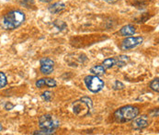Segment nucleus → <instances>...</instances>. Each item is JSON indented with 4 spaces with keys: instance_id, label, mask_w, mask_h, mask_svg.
<instances>
[{
    "instance_id": "1",
    "label": "nucleus",
    "mask_w": 159,
    "mask_h": 135,
    "mask_svg": "<svg viewBox=\"0 0 159 135\" xmlns=\"http://www.w3.org/2000/svg\"><path fill=\"white\" fill-rule=\"evenodd\" d=\"M25 20V15L20 10H12L4 15L0 20L2 29L11 30L19 28Z\"/></svg>"
},
{
    "instance_id": "2",
    "label": "nucleus",
    "mask_w": 159,
    "mask_h": 135,
    "mask_svg": "<svg viewBox=\"0 0 159 135\" xmlns=\"http://www.w3.org/2000/svg\"><path fill=\"white\" fill-rule=\"evenodd\" d=\"M139 114V109L134 106H125L114 113V118L119 122H126L133 120Z\"/></svg>"
},
{
    "instance_id": "3",
    "label": "nucleus",
    "mask_w": 159,
    "mask_h": 135,
    "mask_svg": "<svg viewBox=\"0 0 159 135\" xmlns=\"http://www.w3.org/2000/svg\"><path fill=\"white\" fill-rule=\"evenodd\" d=\"M59 125H60L59 121L49 114L43 115L39 119V127L43 130L54 131L56 128L59 127Z\"/></svg>"
},
{
    "instance_id": "4",
    "label": "nucleus",
    "mask_w": 159,
    "mask_h": 135,
    "mask_svg": "<svg viewBox=\"0 0 159 135\" xmlns=\"http://www.w3.org/2000/svg\"><path fill=\"white\" fill-rule=\"evenodd\" d=\"M85 84L89 91L93 93L99 92L104 88V82L97 75H88L84 79Z\"/></svg>"
},
{
    "instance_id": "5",
    "label": "nucleus",
    "mask_w": 159,
    "mask_h": 135,
    "mask_svg": "<svg viewBox=\"0 0 159 135\" xmlns=\"http://www.w3.org/2000/svg\"><path fill=\"white\" fill-rule=\"evenodd\" d=\"M143 42V39L142 37H130L126 38L121 43V49L122 50H130L138 45H140Z\"/></svg>"
},
{
    "instance_id": "6",
    "label": "nucleus",
    "mask_w": 159,
    "mask_h": 135,
    "mask_svg": "<svg viewBox=\"0 0 159 135\" xmlns=\"http://www.w3.org/2000/svg\"><path fill=\"white\" fill-rule=\"evenodd\" d=\"M54 62L50 58H43L41 60V72L43 74H50L52 73Z\"/></svg>"
},
{
    "instance_id": "7",
    "label": "nucleus",
    "mask_w": 159,
    "mask_h": 135,
    "mask_svg": "<svg viewBox=\"0 0 159 135\" xmlns=\"http://www.w3.org/2000/svg\"><path fill=\"white\" fill-rule=\"evenodd\" d=\"M133 128L135 130H142L148 126L149 120L146 116H141L140 118H134L133 119Z\"/></svg>"
},
{
    "instance_id": "8",
    "label": "nucleus",
    "mask_w": 159,
    "mask_h": 135,
    "mask_svg": "<svg viewBox=\"0 0 159 135\" xmlns=\"http://www.w3.org/2000/svg\"><path fill=\"white\" fill-rule=\"evenodd\" d=\"M43 86H48L50 88H54V87H56V82L54 79H52V78H42L36 82L37 88H41Z\"/></svg>"
},
{
    "instance_id": "9",
    "label": "nucleus",
    "mask_w": 159,
    "mask_h": 135,
    "mask_svg": "<svg viewBox=\"0 0 159 135\" xmlns=\"http://www.w3.org/2000/svg\"><path fill=\"white\" fill-rule=\"evenodd\" d=\"M66 8V5L62 2H56L49 7V11L52 14H57L62 12Z\"/></svg>"
},
{
    "instance_id": "10",
    "label": "nucleus",
    "mask_w": 159,
    "mask_h": 135,
    "mask_svg": "<svg viewBox=\"0 0 159 135\" xmlns=\"http://www.w3.org/2000/svg\"><path fill=\"white\" fill-rule=\"evenodd\" d=\"M135 28L133 25H126L123 28L120 29V33L122 36H132L135 33Z\"/></svg>"
},
{
    "instance_id": "11",
    "label": "nucleus",
    "mask_w": 159,
    "mask_h": 135,
    "mask_svg": "<svg viewBox=\"0 0 159 135\" xmlns=\"http://www.w3.org/2000/svg\"><path fill=\"white\" fill-rule=\"evenodd\" d=\"M106 72V69L103 67L102 65H96L94 67L90 69V73H92L94 75L99 76V75H103Z\"/></svg>"
},
{
    "instance_id": "12",
    "label": "nucleus",
    "mask_w": 159,
    "mask_h": 135,
    "mask_svg": "<svg viewBox=\"0 0 159 135\" xmlns=\"http://www.w3.org/2000/svg\"><path fill=\"white\" fill-rule=\"evenodd\" d=\"M129 61H130V59H129L128 56H126V55H120V56H119V57L116 59V65H117L118 66H123V65H125Z\"/></svg>"
},
{
    "instance_id": "13",
    "label": "nucleus",
    "mask_w": 159,
    "mask_h": 135,
    "mask_svg": "<svg viewBox=\"0 0 159 135\" xmlns=\"http://www.w3.org/2000/svg\"><path fill=\"white\" fill-rule=\"evenodd\" d=\"M116 65V59L115 58H108L106 60L103 61L102 63V66L105 69H109V68L112 67Z\"/></svg>"
},
{
    "instance_id": "14",
    "label": "nucleus",
    "mask_w": 159,
    "mask_h": 135,
    "mask_svg": "<svg viewBox=\"0 0 159 135\" xmlns=\"http://www.w3.org/2000/svg\"><path fill=\"white\" fill-rule=\"evenodd\" d=\"M150 88H151L152 90H154V91H156V92H158L159 91L158 78L154 79V80L151 82V84H150Z\"/></svg>"
},
{
    "instance_id": "15",
    "label": "nucleus",
    "mask_w": 159,
    "mask_h": 135,
    "mask_svg": "<svg viewBox=\"0 0 159 135\" xmlns=\"http://www.w3.org/2000/svg\"><path fill=\"white\" fill-rule=\"evenodd\" d=\"M7 83V76L4 73L0 72V88H4Z\"/></svg>"
},
{
    "instance_id": "16",
    "label": "nucleus",
    "mask_w": 159,
    "mask_h": 135,
    "mask_svg": "<svg viewBox=\"0 0 159 135\" xmlns=\"http://www.w3.org/2000/svg\"><path fill=\"white\" fill-rule=\"evenodd\" d=\"M54 133V131H49V130H43L41 129V131H36L33 133V134L38 135H51Z\"/></svg>"
},
{
    "instance_id": "17",
    "label": "nucleus",
    "mask_w": 159,
    "mask_h": 135,
    "mask_svg": "<svg viewBox=\"0 0 159 135\" xmlns=\"http://www.w3.org/2000/svg\"><path fill=\"white\" fill-rule=\"evenodd\" d=\"M42 97H43L45 101L49 102V101H51V99H52V93L50 92V91H45V92L42 95Z\"/></svg>"
},
{
    "instance_id": "18",
    "label": "nucleus",
    "mask_w": 159,
    "mask_h": 135,
    "mask_svg": "<svg viewBox=\"0 0 159 135\" xmlns=\"http://www.w3.org/2000/svg\"><path fill=\"white\" fill-rule=\"evenodd\" d=\"M80 100H82L83 102H85L89 107V109L92 108V105H93V103H92V100H91L89 97H82Z\"/></svg>"
},
{
    "instance_id": "19",
    "label": "nucleus",
    "mask_w": 159,
    "mask_h": 135,
    "mask_svg": "<svg viewBox=\"0 0 159 135\" xmlns=\"http://www.w3.org/2000/svg\"><path fill=\"white\" fill-rule=\"evenodd\" d=\"M123 88H124V85H123L121 82H119V81H116V82H115V84H114V86H113V88L115 90L122 89Z\"/></svg>"
},
{
    "instance_id": "20",
    "label": "nucleus",
    "mask_w": 159,
    "mask_h": 135,
    "mask_svg": "<svg viewBox=\"0 0 159 135\" xmlns=\"http://www.w3.org/2000/svg\"><path fill=\"white\" fill-rule=\"evenodd\" d=\"M14 108V105L13 104H11V103H7L6 104V106H5V109L7 110H12Z\"/></svg>"
},
{
    "instance_id": "21",
    "label": "nucleus",
    "mask_w": 159,
    "mask_h": 135,
    "mask_svg": "<svg viewBox=\"0 0 159 135\" xmlns=\"http://www.w3.org/2000/svg\"><path fill=\"white\" fill-rule=\"evenodd\" d=\"M105 2H107V3H109V4H114V3H116L117 1H119V0H104Z\"/></svg>"
},
{
    "instance_id": "22",
    "label": "nucleus",
    "mask_w": 159,
    "mask_h": 135,
    "mask_svg": "<svg viewBox=\"0 0 159 135\" xmlns=\"http://www.w3.org/2000/svg\"><path fill=\"white\" fill-rule=\"evenodd\" d=\"M42 2H43V3H49V2H51L52 0H41Z\"/></svg>"
},
{
    "instance_id": "23",
    "label": "nucleus",
    "mask_w": 159,
    "mask_h": 135,
    "mask_svg": "<svg viewBox=\"0 0 159 135\" xmlns=\"http://www.w3.org/2000/svg\"><path fill=\"white\" fill-rule=\"evenodd\" d=\"M1 131H2V125L0 124V132H1Z\"/></svg>"
}]
</instances>
